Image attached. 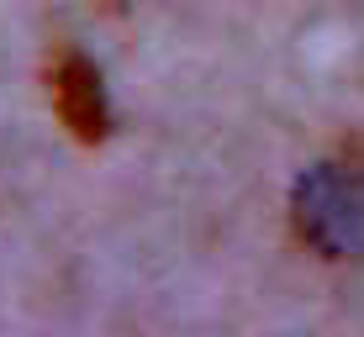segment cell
<instances>
[{
	"instance_id": "6da1fadb",
	"label": "cell",
	"mask_w": 364,
	"mask_h": 337,
	"mask_svg": "<svg viewBox=\"0 0 364 337\" xmlns=\"http://www.w3.org/2000/svg\"><path fill=\"white\" fill-rule=\"evenodd\" d=\"M291 227L317 258L364 253V174L354 164H311L291 190Z\"/></svg>"
},
{
	"instance_id": "7a4b0ae2",
	"label": "cell",
	"mask_w": 364,
	"mask_h": 337,
	"mask_svg": "<svg viewBox=\"0 0 364 337\" xmlns=\"http://www.w3.org/2000/svg\"><path fill=\"white\" fill-rule=\"evenodd\" d=\"M48 101L53 116L64 121V132L74 143H106L111 137V95L100 79L95 58L80 53L74 43L48 53Z\"/></svg>"
},
{
	"instance_id": "3957f363",
	"label": "cell",
	"mask_w": 364,
	"mask_h": 337,
	"mask_svg": "<svg viewBox=\"0 0 364 337\" xmlns=\"http://www.w3.org/2000/svg\"><path fill=\"white\" fill-rule=\"evenodd\" d=\"M95 6H100V11H127L132 0H95Z\"/></svg>"
}]
</instances>
